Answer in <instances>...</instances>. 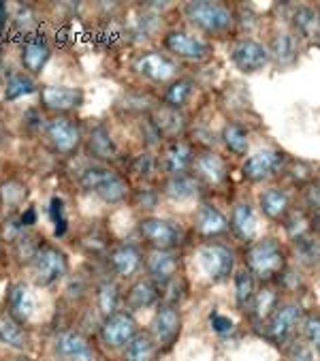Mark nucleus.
<instances>
[{
  "label": "nucleus",
  "instance_id": "nucleus-40",
  "mask_svg": "<svg viewBox=\"0 0 320 361\" xmlns=\"http://www.w3.org/2000/svg\"><path fill=\"white\" fill-rule=\"evenodd\" d=\"M156 105L152 103V99L143 92H135V94H124L122 101H118L116 109L122 111V114H128V116H149V111L154 109Z\"/></svg>",
  "mask_w": 320,
  "mask_h": 361
},
{
  "label": "nucleus",
  "instance_id": "nucleus-37",
  "mask_svg": "<svg viewBox=\"0 0 320 361\" xmlns=\"http://www.w3.org/2000/svg\"><path fill=\"white\" fill-rule=\"evenodd\" d=\"M120 286L113 282V280H103L99 282L97 286V308L101 312V317H109L113 312H118V306H120Z\"/></svg>",
  "mask_w": 320,
  "mask_h": 361
},
{
  "label": "nucleus",
  "instance_id": "nucleus-15",
  "mask_svg": "<svg viewBox=\"0 0 320 361\" xmlns=\"http://www.w3.org/2000/svg\"><path fill=\"white\" fill-rule=\"evenodd\" d=\"M190 173L201 182V186H222L228 180V167L224 163V159L211 150H203L199 154H195L192 165H190Z\"/></svg>",
  "mask_w": 320,
  "mask_h": 361
},
{
  "label": "nucleus",
  "instance_id": "nucleus-28",
  "mask_svg": "<svg viewBox=\"0 0 320 361\" xmlns=\"http://www.w3.org/2000/svg\"><path fill=\"white\" fill-rule=\"evenodd\" d=\"M259 205H261V212L271 221H284L290 214V197L284 188H278V186L263 190L259 197Z\"/></svg>",
  "mask_w": 320,
  "mask_h": 361
},
{
  "label": "nucleus",
  "instance_id": "nucleus-46",
  "mask_svg": "<svg viewBox=\"0 0 320 361\" xmlns=\"http://www.w3.org/2000/svg\"><path fill=\"white\" fill-rule=\"evenodd\" d=\"M49 212H51V219H54V223H56V235H62V233H64V227H66L62 199L54 197V199H51V207H49Z\"/></svg>",
  "mask_w": 320,
  "mask_h": 361
},
{
  "label": "nucleus",
  "instance_id": "nucleus-47",
  "mask_svg": "<svg viewBox=\"0 0 320 361\" xmlns=\"http://www.w3.org/2000/svg\"><path fill=\"white\" fill-rule=\"evenodd\" d=\"M288 361H318V359L314 357V350H312L309 346H305V344H297V346L290 350Z\"/></svg>",
  "mask_w": 320,
  "mask_h": 361
},
{
  "label": "nucleus",
  "instance_id": "nucleus-5",
  "mask_svg": "<svg viewBox=\"0 0 320 361\" xmlns=\"http://www.w3.org/2000/svg\"><path fill=\"white\" fill-rule=\"evenodd\" d=\"M28 263H30L35 282L41 286L56 284L68 271V259H66L64 250H60L58 246L47 244V242L39 244V248L35 250V255Z\"/></svg>",
  "mask_w": 320,
  "mask_h": 361
},
{
  "label": "nucleus",
  "instance_id": "nucleus-8",
  "mask_svg": "<svg viewBox=\"0 0 320 361\" xmlns=\"http://www.w3.org/2000/svg\"><path fill=\"white\" fill-rule=\"evenodd\" d=\"M86 92L73 86H41L39 105L49 116H70L79 107H84Z\"/></svg>",
  "mask_w": 320,
  "mask_h": 361
},
{
  "label": "nucleus",
  "instance_id": "nucleus-29",
  "mask_svg": "<svg viewBox=\"0 0 320 361\" xmlns=\"http://www.w3.org/2000/svg\"><path fill=\"white\" fill-rule=\"evenodd\" d=\"M233 233L244 240V242H252L254 233H257V219H254V209L250 203L242 201L237 203L230 212V221H228Z\"/></svg>",
  "mask_w": 320,
  "mask_h": 361
},
{
  "label": "nucleus",
  "instance_id": "nucleus-26",
  "mask_svg": "<svg viewBox=\"0 0 320 361\" xmlns=\"http://www.w3.org/2000/svg\"><path fill=\"white\" fill-rule=\"evenodd\" d=\"M160 300V286L149 280V278H141V280H135L130 284V288L126 291V306L128 310H145V308H152L156 306V302Z\"/></svg>",
  "mask_w": 320,
  "mask_h": 361
},
{
  "label": "nucleus",
  "instance_id": "nucleus-17",
  "mask_svg": "<svg viewBox=\"0 0 320 361\" xmlns=\"http://www.w3.org/2000/svg\"><path fill=\"white\" fill-rule=\"evenodd\" d=\"M230 58L235 62V66L244 73H257V71L265 68L269 64V49L254 41V39H242L237 41L230 49Z\"/></svg>",
  "mask_w": 320,
  "mask_h": 361
},
{
  "label": "nucleus",
  "instance_id": "nucleus-53",
  "mask_svg": "<svg viewBox=\"0 0 320 361\" xmlns=\"http://www.w3.org/2000/svg\"><path fill=\"white\" fill-rule=\"evenodd\" d=\"M318 11H320V7H318Z\"/></svg>",
  "mask_w": 320,
  "mask_h": 361
},
{
  "label": "nucleus",
  "instance_id": "nucleus-4",
  "mask_svg": "<svg viewBox=\"0 0 320 361\" xmlns=\"http://www.w3.org/2000/svg\"><path fill=\"white\" fill-rule=\"evenodd\" d=\"M186 20L205 35H226L233 26V11L222 3H188L184 7Z\"/></svg>",
  "mask_w": 320,
  "mask_h": 361
},
{
  "label": "nucleus",
  "instance_id": "nucleus-35",
  "mask_svg": "<svg viewBox=\"0 0 320 361\" xmlns=\"http://www.w3.org/2000/svg\"><path fill=\"white\" fill-rule=\"evenodd\" d=\"M293 24L297 35L307 39H320V11L314 7H297L293 13Z\"/></svg>",
  "mask_w": 320,
  "mask_h": 361
},
{
  "label": "nucleus",
  "instance_id": "nucleus-42",
  "mask_svg": "<svg viewBox=\"0 0 320 361\" xmlns=\"http://www.w3.org/2000/svg\"><path fill=\"white\" fill-rule=\"evenodd\" d=\"M254 298V276L248 269H239L235 274V300L239 308L250 306Z\"/></svg>",
  "mask_w": 320,
  "mask_h": 361
},
{
  "label": "nucleus",
  "instance_id": "nucleus-23",
  "mask_svg": "<svg viewBox=\"0 0 320 361\" xmlns=\"http://www.w3.org/2000/svg\"><path fill=\"white\" fill-rule=\"evenodd\" d=\"M107 263L111 267V271L120 278H133L141 265H143V255L137 246L133 244H118L109 250L107 255Z\"/></svg>",
  "mask_w": 320,
  "mask_h": 361
},
{
  "label": "nucleus",
  "instance_id": "nucleus-45",
  "mask_svg": "<svg viewBox=\"0 0 320 361\" xmlns=\"http://www.w3.org/2000/svg\"><path fill=\"white\" fill-rule=\"evenodd\" d=\"M130 199H133V205L135 207H145V209H152L158 201V190L154 188H147V186H139L130 192Z\"/></svg>",
  "mask_w": 320,
  "mask_h": 361
},
{
  "label": "nucleus",
  "instance_id": "nucleus-31",
  "mask_svg": "<svg viewBox=\"0 0 320 361\" xmlns=\"http://www.w3.org/2000/svg\"><path fill=\"white\" fill-rule=\"evenodd\" d=\"M39 92V86L32 75H28L26 71H11L3 84V99L5 101H18L22 97Z\"/></svg>",
  "mask_w": 320,
  "mask_h": 361
},
{
  "label": "nucleus",
  "instance_id": "nucleus-34",
  "mask_svg": "<svg viewBox=\"0 0 320 361\" xmlns=\"http://www.w3.org/2000/svg\"><path fill=\"white\" fill-rule=\"evenodd\" d=\"M0 342L11 348H18V350H24L28 346L26 329L22 327V323L11 319L7 312H0Z\"/></svg>",
  "mask_w": 320,
  "mask_h": 361
},
{
  "label": "nucleus",
  "instance_id": "nucleus-32",
  "mask_svg": "<svg viewBox=\"0 0 320 361\" xmlns=\"http://www.w3.org/2000/svg\"><path fill=\"white\" fill-rule=\"evenodd\" d=\"M158 353V344L149 331H137V336L124 346V361H154Z\"/></svg>",
  "mask_w": 320,
  "mask_h": 361
},
{
  "label": "nucleus",
  "instance_id": "nucleus-10",
  "mask_svg": "<svg viewBox=\"0 0 320 361\" xmlns=\"http://www.w3.org/2000/svg\"><path fill=\"white\" fill-rule=\"evenodd\" d=\"M84 150L88 154V159H92L99 165H111L120 159V148L111 135V130L97 122L88 128L86 137H84Z\"/></svg>",
  "mask_w": 320,
  "mask_h": 361
},
{
  "label": "nucleus",
  "instance_id": "nucleus-7",
  "mask_svg": "<svg viewBox=\"0 0 320 361\" xmlns=\"http://www.w3.org/2000/svg\"><path fill=\"white\" fill-rule=\"evenodd\" d=\"M133 73L152 82V84H171L173 80H178V66L176 62L160 54L156 49H147V51H139L133 62H130Z\"/></svg>",
  "mask_w": 320,
  "mask_h": 361
},
{
  "label": "nucleus",
  "instance_id": "nucleus-33",
  "mask_svg": "<svg viewBox=\"0 0 320 361\" xmlns=\"http://www.w3.org/2000/svg\"><path fill=\"white\" fill-rule=\"evenodd\" d=\"M222 141L228 152H233L235 157H246L248 148H250V133L244 124L237 122H228L222 128Z\"/></svg>",
  "mask_w": 320,
  "mask_h": 361
},
{
  "label": "nucleus",
  "instance_id": "nucleus-54",
  "mask_svg": "<svg viewBox=\"0 0 320 361\" xmlns=\"http://www.w3.org/2000/svg\"><path fill=\"white\" fill-rule=\"evenodd\" d=\"M0 56H3V54H0Z\"/></svg>",
  "mask_w": 320,
  "mask_h": 361
},
{
  "label": "nucleus",
  "instance_id": "nucleus-12",
  "mask_svg": "<svg viewBox=\"0 0 320 361\" xmlns=\"http://www.w3.org/2000/svg\"><path fill=\"white\" fill-rule=\"evenodd\" d=\"M51 58V45L47 41V37L43 32H28L22 39V47H20V62H22V71H26L28 75H39L45 68V64Z\"/></svg>",
  "mask_w": 320,
  "mask_h": 361
},
{
  "label": "nucleus",
  "instance_id": "nucleus-19",
  "mask_svg": "<svg viewBox=\"0 0 320 361\" xmlns=\"http://www.w3.org/2000/svg\"><path fill=\"white\" fill-rule=\"evenodd\" d=\"M147 120L163 141L180 139L186 128V116L182 114V109H173L167 105H156L149 111Z\"/></svg>",
  "mask_w": 320,
  "mask_h": 361
},
{
  "label": "nucleus",
  "instance_id": "nucleus-48",
  "mask_svg": "<svg viewBox=\"0 0 320 361\" xmlns=\"http://www.w3.org/2000/svg\"><path fill=\"white\" fill-rule=\"evenodd\" d=\"M211 327L218 334H226L233 329V321L228 317H222V314H211Z\"/></svg>",
  "mask_w": 320,
  "mask_h": 361
},
{
  "label": "nucleus",
  "instance_id": "nucleus-25",
  "mask_svg": "<svg viewBox=\"0 0 320 361\" xmlns=\"http://www.w3.org/2000/svg\"><path fill=\"white\" fill-rule=\"evenodd\" d=\"M195 229L203 238H216L230 229L226 216L211 203H201L195 212Z\"/></svg>",
  "mask_w": 320,
  "mask_h": 361
},
{
  "label": "nucleus",
  "instance_id": "nucleus-50",
  "mask_svg": "<svg viewBox=\"0 0 320 361\" xmlns=\"http://www.w3.org/2000/svg\"><path fill=\"white\" fill-rule=\"evenodd\" d=\"M312 227L320 233V209L316 212V216H314V221H312Z\"/></svg>",
  "mask_w": 320,
  "mask_h": 361
},
{
  "label": "nucleus",
  "instance_id": "nucleus-38",
  "mask_svg": "<svg viewBox=\"0 0 320 361\" xmlns=\"http://www.w3.org/2000/svg\"><path fill=\"white\" fill-rule=\"evenodd\" d=\"M26 199H28V186L20 182L18 178H11L0 184V205L3 207H9V209L22 207Z\"/></svg>",
  "mask_w": 320,
  "mask_h": 361
},
{
  "label": "nucleus",
  "instance_id": "nucleus-24",
  "mask_svg": "<svg viewBox=\"0 0 320 361\" xmlns=\"http://www.w3.org/2000/svg\"><path fill=\"white\" fill-rule=\"evenodd\" d=\"M5 304H7V314L11 319H16L22 325L26 321H30V317L35 312V300H32V293H30V286L26 282L9 284Z\"/></svg>",
  "mask_w": 320,
  "mask_h": 361
},
{
  "label": "nucleus",
  "instance_id": "nucleus-21",
  "mask_svg": "<svg viewBox=\"0 0 320 361\" xmlns=\"http://www.w3.org/2000/svg\"><path fill=\"white\" fill-rule=\"evenodd\" d=\"M145 269L149 280H154L158 286H165L178 278L180 257L173 250H149L145 257Z\"/></svg>",
  "mask_w": 320,
  "mask_h": 361
},
{
  "label": "nucleus",
  "instance_id": "nucleus-14",
  "mask_svg": "<svg viewBox=\"0 0 320 361\" xmlns=\"http://www.w3.org/2000/svg\"><path fill=\"white\" fill-rule=\"evenodd\" d=\"M284 163H286V157L284 152L280 150H273V148H265V150H259L254 154H250L244 165H242V176L250 182H263L276 173H280L284 169Z\"/></svg>",
  "mask_w": 320,
  "mask_h": 361
},
{
  "label": "nucleus",
  "instance_id": "nucleus-51",
  "mask_svg": "<svg viewBox=\"0 0 320 361\" xmlns=\"http://www.w3.org/2000/svg\"><path fill=\"white\" fill-rule=\"evenodd\" d=\"M13 361H30L28 357H18V359H13Z\"/></svg>",
  "mask_w": 320,
  "mask_h": 361
},
{
  "label": "nucleus",
  "instance_id": "nucleus-11",
  "mask_svg": "<svg viewBox=\"0 0 320 361\" xmlns=\"http://www.w3.org/2000/svg\"><path fill=\"white\" fill-rule=\"evenodd\" d=\"M137 331H139L137 321L126 310H118V312L105 317L101 323V329H99L103 344L109 348H124L137 336Z\"/></svg>",
  "mask_w": 320,
  "mask_h": 361
},
{
  "label": "nucleus",
  "instance_id": "nucleus-2",
  "mask_svg": "<svg viewBox=\"0 0 320 361\" xmlns=\"http://www.w3.org/2000/svg\"><path fill=\"white\" fill-rule=\"evenodd\" d=\"M86 130L73 116H49L43 126L45 146L58 157H75L84 148Z\"/></svg>",
  "mask_w": 320,
  "mask_h": 361
},
{
  "label": "nucleus",
  "instance_id": "nucleus-36",
  "mask_svg": "<svg viewBox=\"0 0 320 361\" xmlns=\"http://www.w3.org/2000/svg\"><path fill=\"white\" fill-rule=\"evenodd\" d=\"M192 90H195V82L190 78H178L171 84H167V88L163 92V105L182 109L184 105H188Z\"/></svg>",
  "mask_w": 320,
  "mask_h": 361
},
{
  "label": "nucleus",
  "instance_id": "nucleus-3",
  "mask_svg": "<svg viewBox=\"0 0 320 361\" xmlns=\"http://www.w3.org/2000/svg\"><path fill=\"white\" fill-rule=\"evenodd\" d=\"M286 267V257L280 246V242L271 238H263L257 242H250L246 248V269L261 278L271 280L273 276H280Z\"/></svg>",
  "mask_w": 320,
  "mask_h": 361
},
{
  "label": "nucleus",
  "instance_id": "nucleus-6",
  "mask_svg": "<svg viewBox=\"0 0 320 361\" xmlns=\"http://www.w3.org/2000/svg\"><path fill=\"white\" fill-rule=\"evenodd\" d=\"M139 235L152 250H173L182 244V227L160 216H145L139 221Z\"/></svg>",
  "mask_w": 320,
  "mask_h": 361
},
{
  "label": "nucleus",
  "instance_id": "nucleus-16",
  "mask_svg": "<svg viewBox=\"0 0 320 361\" xmlns=\"http://www.w3.org/2000/svg\"><path fill=\"white\" fill-rule=\"evenodd\" d=\"M182 329V317L176 304H160L152 319V338L158 346H169L176 342Z\"/></svg>",
  "mask_w": 320,
  "mask_h": 361
},
{
  "label": "nucleus",
  "instance_id": "nucleus-1",
  "mask_svg": "<svg viewBox=\"0 0 320 361\" xmlns=\"http://www.w3.org/2000/svg\"><path fill=\"white\" fill-rule=\"evenodd\" d=\"M77 182L86 192H92L94 197L111 205L126 201L133 192L126 176H122L109 165H99V163H92L86 169H82Z\"/></svg>",
  "mask_w": 320,
  "mask_h": 361
},
{
  "label": "nucleus",
  "instance_id": "nucleus-9",
  "mask_svg": "<svg viewBox=\"0 0 320 361\" xmlns=\"http://www.w3.org/2000/svg\"><path fill=\"white\" fill-rule=\"evenodd\" d=\"M235 255L220 242H207L199 248V265L211 282H222L230 276Z\"/></svg>",
  "mask_w": 320,
  "mask_h": 361
},
{
  "label": "nucleus",
  "instance_id": "nucleus-44",
  "mask_svg": "<svg viewBox=\"0 0 320 361\" xmlns=\"http://www.w3.org/2000/svg\"><path fill=\"white\" fill-rule=\"evenodd\" d=\"M303 336L309 346L320 355V314H307L303 319Z\"/></svg>",
  "mask_w": 320,
  "mask_h": 361
},
{
  "label": "nucleus",
  "instance_id": "nucleus-43",
  "mask_svg": "<svg viewBox=\"0 0 320 361\" xmlns=\"http://www.w3.org/2000/svg\"><path fill=\"white\" fill-rule=\"evenodd\" d=\"M128 171H130L133 178H137L141 182H147L158 171V157H154L152 152H141V154L133 157V161L128 165Z\"/></svg>",
  "mask_w": 320,
  "mask_h": 361
},
{
  "label": "nucleus",
  "instance_id": "nucleus-20",
  "mask_svg": "<svg viewBox=\"0 0 320 361\" xmlns=\"http://www.w3.org/2000/svg\"><path fill=\"white\" fill-rule=\"evenodd\" d=\"M163 43L173 56L184 60H203L209 56V45L186 30H169L163 37Z\"/></svg>",
  "mask_w": 320,
  "mask_h": 361
},
{
  "label": "nucleus",
  "instance_id": "nucleus-52",
  "mask_svg": "<svg viewBox=\"0 0 320 361\" xmlns=\"http://www.w3.org/2000/svg\"><path fill=\"white\" fill-rule=\"evenodd\" d=\"M318 45H320V39H318Z\"/></svg>",
  "mask_w": 320,
  "mask_h": 361
},
{
  "label": "nucleus",
  "instance_id": "nucleus-49",
  "mask_svg": "<svg viewBox=\"0 0 320 361\" xmlns=\"http://www.w3.org/2000/svg\"><path fill=\"white\" fill-rule=\"evenodd\" d=\"M9 22V7L5 3H0V30H3Z\"/></svg>",
  "mask_w": 320,
  "mask_h": 361
},
{
  "label": "nucleus",
  "instance_id": "nucleus-22",
  "mask_svg": "<svg viewBox=\"0 0 320 361\" xmlns=\"http://www.w3.org/2000/svg\"><path fill=\"white\" fill-rule=\"evenodd\" d=\"M54 348L60 357L70 361H92L94 353L88 338L77 329H64L56 336Z\"/></svg>",
  "mask_w": 320,
  "mask_h": 361
},
{
  "label": "nucleus",
  "instance_id": "nucleus-27",
  "mask_svg": "<svg viewBox=\"0 0 320 361\" xmlns=\"http://www.w3.org/2000/svg\"><path fill=\"white\" fill-rule=\"evenodd\" d=\"M199 190H201V182L190 171L178 173V176H167L163 186H160V192L173 201H188V199L197 197Z\"/></svg>",
  "mask_w": 320,
  "mask_h": 361
},
{
  "label": "nucleus",
  "instance_id": "nucleus-39",
  "mask_svg": "<svg viewBox=\"0 0 320 361\" xmlns=\"http://www.w3.org/2000/svg\"><path fill=\"white\" fill-rule=\"evenodd\" d=\"M250 306H252V317L257 321H267L273 314V310L280 306L278 304V293L273 291L271 286H263L259 293H254Z\"/></svg>",
  "mask_w": 320,
  "mask_h": 361
},
{
  "label": "nucleus",
  "instance_id": "nucleus-13",
  "mask_svg": "<svg viewBox=\"0 0 320 361\" xmlns=\"http://www.w3.org/2000/svg\"><path fill=\"white\" fill-rule=\"evenodd\" d=\"M192 159H195V148L190 141H184L182 137L167 141L158 157V171H163L165 178L178 176V173H188Z\"/></svg>",
  "mask_w": 320,
  "mask_h": 361
},
{
  "label": "nucleus",
  "instance_id": "nucleus-30",
  "mask_svg": "<svg viewBox=\"0 0 320 361\" xmlns=\"http://www.w3.org/2000/svg\"><path fill=\"white\" fill-rule=\"evenodd\" d=\"M299 56V35L297 32H278L269 45V58L278 64H293Z\"/></svg>",
  "mask_w": 320,
  "mask_h": 361
},
{
  "label": "nucleus",
  "instance_id": "nucleus-18",
  "mask_svg": "<svg viewBox=\"0 0 320 361\" xmlns=\"http://www.w3.org/2000/svg\"><path fill=\"white\" fill-rule=\"evenodd\" d=\"M301 306L299 304H282L273 310V314L265 321V334L269 340L273 342H284L290 338V334L295 331V327L299 325L301 321Z\"/></svg>",
  "mask_w": 320,
  "mask_h": 361
},
{
  "label": "nucleus",
  "instance_id": "nucleus-41",
  "mask_svg": "<svg viewBox=\"0 0 320 361\" xmlns=\"http://www.w3.org/2000/svg\"><path fill=\"white\" fill-rule=\"evenodd\" d=\"M295 255L307 267L320 265V240H314V238H307V235L297 238L295 240Z\"/></svg>",
  "mask_w": 320,
  "mask_h": 361
}]
</instances>
